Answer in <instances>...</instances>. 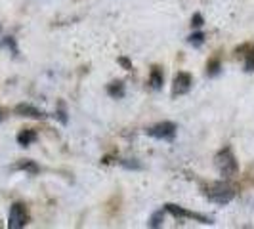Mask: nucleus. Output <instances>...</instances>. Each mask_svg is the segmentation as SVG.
<instances>
[{"instance_id":"1","label":"nucleus","mask_w":254,"mask_h":229,"mask_svg":"<svg viewBox=\"0 0 254 229\" xmlns=\"http://www.w3.org/2000/svg\"><path fill=\"white\" fill-rule=\"evenodd\" d=\"M214 165H216L218 172H220L224 178H233V176L237 174V170H239V165H237V161H235V155H233V151H231L229 147H224V149L214 157Z\"/></svg>"},{"instance_id":"2","label":"nucleus","mask_w":254,"mask_h":229,"mask_svg":"<svg viewBox=\"0 0 254 229\" xmlns=\"http://www.w3.org/2000/svg\"><path fill=\"white\" fill-rule=\"evenodd\" d=\"M204 195H206V199L210 203H216V204H228L235 199V191L231 189V187H228V185H222V183L212 185Z\"/></svg>"},{"instance_id":"3","label":"nucleus","mask_w":254,"mask_h":229,"mask_svg":"<svg viewBox=\"0 0 254 229\" xmlns=\"http://www.w3.org/2000/svg\"><path fill=\"white\" fill-rule=\"evenodd\" d=\"M145 134L147 136H151L155 140H166V141H172L174 140V136H176V124L174 122H159V124H155V126L147 128L145 130Z\"/></svg>"},{"instance_id":"4","label":"nucleus","mask_w":254,"mask_h":229,"mask_svg":"<svg viewBox=\"0 0 254 229\" xmlns=\"http://www.w3.org/2000/svg\"><path fill=\"white\" fill-rule=\"evenodd\" d=\"M27 222H29V214H27L25 204H21V203L12 204V208H10V216H8V228L21 229L27 226Z\"/></svg>"},{"instance_id":"5","label":"nucleus","mask_w":254,"mask_h":229,"mask_svg":"<svg viewBox=\"0 0 254 229\" xmlns=\"http://www.w3.org/2000/svg\"><path fill=\"white\" fill-rule=\"evenodd\" d=\"M191 84H193V78H191L190 73H178L174 76V86H172V94L174 96H184L191 90Z\"/></svg>"},{"instance_id":"6","label":"nucleus","mask_w":254,"mask_h":229,"mask_svg":"<svg viewBox=\"0 0 254 229\" xmlns=\"http://www.w3.org/2000/svg\"><path fill=\"white\" fill-rule=\"evenodd\" d=\"M15 113L21 114V116H29V118H46V116H48L44 111H40V109L29 105V103H19V105L15 107Z\"/></svg>"},{"instance_id":"7","label":"nucleus","mask_w":254,"mask_h":229,"mask_svg":"<svg viewBox=\"0 0 254 229\" xmlns=\"http://www.w3.org/2000/svg\"><path fill=\"white\" fill-rule=\"evenodd\" d=\"M165 208H166V212H170V214L176 218V220H186V218H193V212L186 210V208H182V206H178V204L168 203V204H165Z\"/></svg>"},{"instance_id":"8","label":"nucleus","mask_w":254,"mask_h":229,"mask_svg":"<svg viewBox=\"0 0 254 229\" xmlns=\"http://www.w3.org/2000/svg\"><path fill=\"white\" fill-rule=\"evenodd\" d=\"M33 141H37V132L35 130H21L17 134V143L21 147H29Z\"/></svg>"},{"instance_id":"9","label":"nucleus","mask_w":254,"mask_h":229,"mask_svg":"<svg viewBox=\"0 0 254 229\" xmlns=\"http://www.w3.org/2000/svg\"><path fill=\"white\" fill-rule=\"evenodd\" d=\"M163 80H165V76H163L161 67H153L151 75H149V84H151V88L153 90H161V88H163Z\"/></svg>"},{"instance_id":"10","label":"nucleus","mask_w":254,"mask_h":229,"mask_svg":"<svg viewBox=\"0 0 254 229\" xmlns=\"http://www.w3.org/2000/svg\"><path fill=\"white\" fill-rule=\"evenodd\" d=\"M107 94L115 98V100H121L123 96H125V84L123 82H111L109 86H107Z\"/></svg>"},{"instance_id":"11","label":"nucleus","mask_w":254,"mask_h":229,"mask_svg":"<svg viewBox=\"0 0 254 229\" xmlns=\"http://www.w3.org/2000/svg\"><path fill=\"white\" fill-rule=\"evenodd\" d=\"M188 42H190L193 48H201L204 44V35L203 33H193V35L188 38Z\"/></svg>"},{"instance_id":"12","label":"nucleus","mask_w":254,"mask_h":229,"mask_svg":"<svg viewBox=\"0 0 254 229\" xmlns=\"http://www.w3.org/2000/svg\"><path fill=\"white\" fill-rule=\"evenodd\" d=\"M15 168H19V170H27V172H31V174H37L38 172V166L35 165L33 161H21Z\"/></svg>"},{"instance_id":"13","label":"nucleus","mask_w":254,"mask_h":229,"mask_svg":"<svg viewBox=\"0 0 254 229\" xmlns=\"http://www.w3.org/2000/svg\"><path fill=\"white\" fill-rule=\"evenodd\" d=\"M163 220H165V212H163V210H159V212H155V214L151 216L149 226H151V228H161V226H163Z\"/></svg>"},{"instance_id":"14","label":"nucleus","mask_w":254,"mask_h":229,"mask_svg":"<svg viewBox=\"0 0 254 229\" xmlns=\"http://www.w3.org/2000/svg\"><path fill=\"white\" fill-rule=\"evenodd\" d=\"M245 71L253 73L254 71V48H251V52L247 54V59H245Z\"/></svg>"},{"instance_id":"15","label":"nucleus","mask_w":254,"mask_h":229,"mask_svg":"<svg viewBox=\"0 0 254 229\" xmlns=\"http://www.w3.org/2000/svg\"><path fill=\"white\" fill-rule=\"evenodd\" d=\"M206 73L210 76L218 75V73H220V61H218V59H212L210 63L206 65Z\"/></svg>"},{"instance_id":"16","label":"nucleus","mask_w":254,"mask_h":229,"mask_svg":"<svg viewBox=\"0 0 254 229\" xmlns=\"http://www.w3.org/2000/svg\"><path fill=\"white\" fill-rule=\"evenodd\" d=\"M121 165L125 166V168H134V170H140V168H141L140 163H136V161H130V159H125V161H121Z\"/></svg>"},{"instance_id":"17","label":"nucleus","mask_w":254,"mask_h":229,"mask_svg":"<svg viewBox=\"0 0 254 229\" xmlns=\"http://www.w3.org/2000/svg\"><path fill=\"white\" fill-rule=\"evenodd\" d=\"M203 23H204V19L201 13H195V15L191 17V25L193 27H203Z\"/></svg>"},{"instance_id":"18","label":"nucleus","mask_w":254,"mask_h":229,"mask_svg":"<svg viewBox=\"0 0 254 229\" xmlns=\"http://www.w3.org/2000/svg\"><path fill=\"white\" fill-rule=\"evenodd\" d=\"M58 118H60V120H62V124H67V116H65V109H64V105H62V107H60V111H58Z\"/></svg>"},{"instance_id":"19","label":"nucleus","mask_w":254,"mask_h":229,"mask_svg":"<svg viewBox=\"0 0 254 229\" xmlns=\"http://www.w3.org/2000/svg\"><path fill=\"white\" fill-rule=\"evenodd\" d=\"M119 63L123 65V67H125V69H127V71H130V69H132V63H130V61H128L127 57H119Z\"/></svg>"},{"instance_id":"20","label":"nucleus","mask_w":254,"mask_h":229,"mask_svg":"<svg viewBox=\"0 0 254 229\" xmlns=\"http://www.w3.org/2000/svg\"><path fill=\"white\" fill-rule=\"evenodd\" d=\"M2 118H4V114H2V113H0V122H2Z\"/></svg>"}]
</instances>
